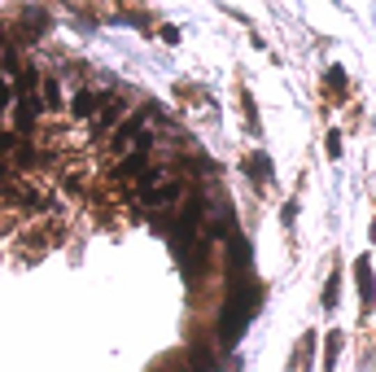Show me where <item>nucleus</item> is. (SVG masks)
<instances>
[{"mask_svg":"<svg viewBox=\"0 0 376 372\" xmlns=\"http://www.w3.org/2000/svg\"><path fill=\"white\" fill-rule=\"evenodd\" d=\"M354 285H359V315L372 320L376 311V276H372V254L354 258Z\"/></svg>","mask_w":376,"mask_h":372,"instance_id":"f03ea898","label":"nucleus"},{"mask_svg":"<svg viewBox=\"0 0 376 372\" xmlns=\"http://www.w3.org/2000/svg\"><path fill=\"white\" fill-rule=\"evenodd\" d=\"M310 355H315V333L306 329V337H302V346H298V355H293V364H310Z\"/></svg>","mask_w":376,"mask_h":372,"instance_id":"2eb2a0df","label":"nucleus"},{"mask_svg":"<svg viewBox=\"0 0 376 372\" xmlns=\"http://www.w3.org/2000/svg\"><path fill=\"white\" fill-rule=\"evenodd\" d=\"M96 110H101V92H96V88H79L75 101H70V114L75 119H88V114H96Z\"/></svg>","mask_w":376,"mask_h":372,"instance_id":"423d86ee","label":"nucleus"},{"mask_svg":"<svg viewBox=\"0 0 376 372\" xmlns=\"http://www.w3.org/2000/svg\"><path fill=\"white\" fill-rule=\"evenodd\" d=\"M127 119V101H123V96H114V101H105L101 110H96V127H92V132H110V127H119Z\"/></svg>","mask_w":376,"mask_h":372,"instance_id":"39448f33","label":"nucleus"},{"mask_svg":"<svg viewBox=\"0 0 376 372\" xmlns=\"http://www.w3.org/2000/svg\"><path fill=\"white\" fill-rule=\"evenodd\" d=\"M236 96H241V110H245V132L258 136V132H263V119H258V105H254L250 88H236Z\"/></svg>","mask_w":376,"mask_h":372,"instance_id":"1a4fd4ad","label":"nucleus"},{"mask_svg":"<svg viewBox=\"0 0 376 372\" xmlns=\"http://www.w3.org/2000/svg\"><path fill=\"white\" fill-rule=\"evenodd\" d=\"M337 298H341V263L329 271V281H324V294H319V306H324V311H337Z\"/></svg>","mask_w":376,"mask_h":372,"instance_id":"0eeeda50","label":"nucleus"},{"mask_svg":"<svg viewBox=\"0 0 376 372\" xmlns=\"http://www.w3.org/2000/svg\"><path fill=\"white\" fill-rule=\"evenodd\" d=\"M36 110H40V96H36V92L13 101V132H18V136L31 132V123H36Z\"/></svg>","mask_w":376,"mask_h":372,"instance_id":"20e7f679","label":"nucleus"},{"mask_svg":"<svg viewBox=\"0 0 376 372\" xmlns=\"http://www.w3.org/2000/svg\"><path fill=\"white\" fill-rule=\"evenodd\" d=\"M241 171L250 175V184L254 188H267L271 180H276V167H271V154H263V149H254L250 158H245L241 163Z\"/></svg>","mask_w":376,"mask_h":372,"instance_id":"7ed1b4c3","label":"nucleus"},{"mask_svg":"<svg viewBox=\"0 0 376 372\" xmlns=\"http://www.w3.org/2000/svg\"><path fill=\"white\" fill-rule=\"evenodd\" d=\"M144 171H149V158H144V149H132V158H123L119 167V180H144Z\"/></svg>","mask_w":376,"mask_h":372,"instance_id":"6e6552de","label":"nucleus"},{"mask_svg":"<svg viewBox=\"0 0 376 372\" xmlns=\"http://www.w3.org/2000/svg\"><path fill=\"white\" fill-rule=\"evenodd\" d=\"M341 149H346V140H341V127H333L329 140H324V154H329L333 163H341Z\"/></svg>","mask_w":376,"mask_h":372,"instance_id":"4468645a","label":"nucleus"},{"mask_svg":"<svg viewBox=\"0 0 376 372\" xmlns=\"http://www.w3.org/2000/svg\"><path fill=\"white\" fill-rule=\"evenodd\" d=\"M5 158H9L13 167H31V163H36V149L22 144V140H9V144H5Z\"/></svg>","mask_w":376,"mask_h":372,"instance_id":"9d476101","label":"nucleus"},{"mask_svg":"<svg viewBox=\"0 0 376 372\" xmlns=\"http://www.w3.org/2000/svg\"><path fill=\"white\" fill-rule=\"evenodd\" d=\"M341 346H346V333H341V329H333V333H329V350H324V368H337V355H341Z\"/></svg>","mask_w":376,"mask_h":372,"instance_id":"f8f14e48","label":"nucleus"},{"mask_svg":"<svg viewBox=\"0 0 376 372\" xmlns=\"http://www.w3.org/2000/svg\"><path fill=\"white\" fill-rule=\"evenodd\" d=\"M136 202L144 210H167V215H171L175 202H179V180H171L162 167H149V171H144V180H140Z\"/></svg>","mask_w":376,"mask_h":372,"instance_id":"f257e3e1","label":"nucleus"},{"mask_svg":"<svg viewBox=\"0 0 376 372\" xmlns=\"http://www.w3.org/2000/svg\"><path fill=\"white\" fill-rule=\"evenodd\" d=\"M40 105H44V110H57V105H61V88H57L53 75L40 79Z\"/></svg>","mask_w":376,"mask_h":372,"instance_id":"9b49d317","label":"nucleus"},{"mask_svg":"<svg viewBox=\"0 0 376 372\" xmlns=\"http://www.w3.org/2000/svg\"><path fill=\"white\" fill-rule=\"evenodd\" d=\"M368 241H372V246H376V219H372V228H368Z\"/></svg>","mask_w":376,"mask_h":372,"instance_id":"f3484780","label":"nucleus"},{"mask_svg":"<svg viewBox=\"0 0 376 372\" xmlns=\"http://www.w3.org/2000/svg\"><path fill=\"white\" fill-rule=\"evenodd\" d=\"M324 84L333 88L329 96H346V70H341V66H329V75H324Z\"/></svg>","mask_w":376,"mask_h":372,"instance_id":"ddd939ff","label":"nucleus"},{"mask_svg":"<svg viewBox=\"0 0 376 372\" xmlns=\"http://www.w3.org/2000/svg\"><path fill=\"white\" fill-rule=\"evenodd\" d=\"M280 223L293 232V223H298V198H293V202H285V210H280Z\"/></svg>","mask_w":376,"mask_h":372,"instance_id":"dca6fc26","label":"nucleus"}]
</instances>
